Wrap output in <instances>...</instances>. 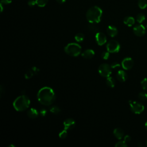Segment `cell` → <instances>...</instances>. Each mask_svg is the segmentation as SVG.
<instances>
[{
	"label": "cell",
	"instance_id": "obj_21",
	"mask_svg": "<svg viewBox=\"0 0 147 147\" xmlns=\"http://www.w3.org/2000/svg\"><path fill=\"white\" fill-rule=\"evenodd\" d=\"M75 39L78 42H82L84 39V35L82 33H78L75 36Z\"/></svg>",
	"mask_w": 147,
	"mask_h": 147
},
{
	"label": "cell",
	"instance_id": "obj_39",
	"mask_svg": "<svg viewBox=\"0 0 147 147\" xmlns=\"http://www.w3.org/2000/svg\"><path fill=\"white\" fill-rule=\"evenodd\" d=\"M9 147H15V145H9Z\"/></svg>",
	"mask_w": 147,
	"mask_h": 147
},
{
	"label": "cell",
	"instance_id": "obj_16",
	"mask_svg": "<svg viewBox=\"0 0 147 147\" xmlns=\"http://www.w3.org/2000/svg\"><path fill=\"white\" fill-rule=\"evenodd\" d=\"M113 134L118 140H121L124 137V131L121 128H115L113 130Z\"/></svg>",
	"mask_w": 147,
	"mask_h": 147
},
{
	"label": "cell",
	"instance_id": "obj_6",
	"mask_svg": "<svg viewBox=\"0 0 147 147\" xmlns=\"http://www.w3.org/2000/svg\"><path fill=\"white\" fill-rule=\"evenodd\" d=\"M129 103L131 111L136 114H140L144 110V106L139 102L129 100Z\"/></svg>",
	"mask_w": 147,
	"mask_h": 147
},
{
	"label": "cell",
	"instance_id": "obj_28",
	"mask_svg": "<svg viewBox=\"0 0 147 147\" xmlns=\"http://www.w3.org/2000/svg\"><path fill=\"white\" fill-rule=\"evenodd\" d=\"M115 147H127V144L124 140L123 141H119L115 144Z\"/></svg>",
	"mask_w": 147,
	"mask_h": 147
},
{
	"label": "cell",
	"instance_id": "obj_23",
	"mask_svg": "<svg viewBox=\"0 0 147 147\" xmlns=\"http://www.w3.org/2000/svg\"><path fill=\"white\" fill-rule=\"evenodd\" d=\"M145 20V16L143 13H139L136 16V21L139 24H141Z\"/></svg>",
	"mask_w": 147,
	"mask_h": 147
},
{
	"label": "cell",
	"instance_id": "obj_15",
	"mask_svg": "<svg viewBox=\"0 0 147 147\" xmlns=\"http://www.w3.org/2000/svg\"><path fill=\"white\" fill-rule=\"evenodd\" d=\"M107 33L111 37L116 36L118 34V29L113 25H109L107 28Z\"/></svg>",
	"mask_w": 147,
	"mask_h": 147
},
{
	"label": "cell",
	"instance_id": "obj_17",
	"mask_svg": "<svg viewBox=\"0 0 147 147\" xmlns=\"http://www.w3.org/2000/svg\"><path fill=\"white\" fill-rule=\"evenodd\" d=\"M27 115L28 116L32 119H34L36 118H37L38 115H39V113L38 111L34 108H31L30 109L28 112H27Z\"/></svg>",
	"mask_w": 147,
	"mask_h": 147
},
{
	"label": "cell",
	"instance_id": "obj_7",
	"mask_svg": "<svg viewBox=\"0 0 147 147\" xmlns=\"http://www.w3.org/2000/svg\"><path fill=\"white\" fill-rule=\"evenodd\" d=\"M106 49L110 53H117L118 52L120 49V44L117 41L111 40L107 42L106 45Z\"/></svg>",
	"mask_w": 147,
	"mask_h": 147
},
{
	"label": "cell",
	"instance_id": "obj_4",
	"mask_svg": "<svg viewBox=\"0 0 147 147\" xmlns=\"http://www.w3.org/2000/svg\"><path fill=\"white\" fill-rule=\"evenodd\" d=\"M64 51L69 56L76 57L81 53L82 48L79 44L75 42H71L68 44L65 47Z\"/></svg>",
	"mask_w": 147,
	"mask_h": 147
},
{
	"label": "cell",
	"instance_id": "obj_9",
	"mask_svg": "<svg viewBox=\"0 0 147 147\" xmlns=\"http://www.w3.org/2000/svg\"><path fill=\"white\" fill-rule=\"evenodd\" d=\"M122 68L125 70L130 69L134 65V61L131 57H127L123 59L121 63Z\"/></svg>",
	"mask_w": 147,
	"mask_h": 147
},
{
	"label": "cell",
	"instance_id": "obj_35",
	"mask_svg": "<svg viewBox=\"0 0 147 147\" xmlns=\"http://www.w3.org/2000/svg\"><path fill=\"white\" fill-rule=\"evenodd\" d=\"M12 0H1V3L2 4H5V5H7V4H9L11 2Z\"/></svg>",
	"mask_w": 147,
	"mask_h": 147
},
{
	"label": "cell",
	"instance_id": "obj_19",
	"mask_svg": "<svg viewBox=\"0 0 147 147\" xmlns=\"http://www.w3.org/2000/svg\"><path fill=\"white\" fill-rule=\"evenodd\" d=\"M106 83L107 86L111 88H113L115 85V79L111 76H109L106 78Z\"/></svg>",
	"mask_w": 147,
	"mask_h": 147
},
{
	"label": "cell",
	"instance_id": "obj_20",
	"mask_svg": "<svg viewBox=\"0 0 147 147\" xmlns=\"http://www.w3.org/2000/svg\"><path fill=\"white\" fill-rule=\"evenodd\" d=\"M88 28H89V30L93 33H96L99 32V28L96 25H95V24L90 23V24L88 26Z\"/></svg>",
	"mask_w": 147,
	"mask_h": 147
},
{
	"label": "cell",
	"instance_id": "obj_13",
	"mask_svg": "<svg viewBox=\"0 0 147 147\" xmlns=\"http://www.w3.org/2000/svg\"><path fill=\"white\" fill-rule=\"evenodd\" d=\"M82 56L86 59H90L92 58L94 55H95V52L92 49H88L85 51H84L82 53H81Z\"/></svg>",
	"mask_w": 147,
	"mask_h": 147
},
{
	"label": "cell",
	"instance_id": "obj_24",
	"mask_svg": "<svg viewBox=\"0 0 147 147\" xmlns=\"http://www.w3.org/2000/svg\"><path fill=\"white\" fill-rule=\"evenodd\" d=\"M49 111L54 114H58L60 113V109L57 106H53L49 109Z\"/></svg>",
	"mask_w": 147,
	"mask_h": 147
},
{
	"label": "cell",
	"instance_id": "obj_8",
	"mask_svg": "<svg viewBox=\"0 0 147 147\" xmlns=\"http://www.w3.org/2000/svg\"><path fill=\"white\" fill-rule=\"evenodd\" d=\"M133 30L134 34L138 37H141L144 36L146 32L145 26L141 24L135 25L133 28Z\"/></svg>",
	"mask_w": 147,
	"mask_h": 147
},
{
	"label": "cell",
	"instance_id": "obj_36",
	"mask_svg": "<svg viewBox=\"0 0 147 147\" xmlns=\"http://www.w3.org/2000/svg\"><path fill=\"white\" fill-rule=\"evenodd\" d=\"M3 90H4V88H3V86H2V85H1L0 86V95H1V96H2V93H3Z\"/></svg>",
	"mask_w": 147,
	"mask_h": 147
},
{
	"label": "cell",
	"instance_id": "obj_38",
	"mask_svg": "<svg viewBox=\"0 0 147 147\" xmlns=\"http://www.w3.org/2000/svg\"><path fill=\"white\" fill-rule=\"evenodd\" d=\"M145 127L146 130L147 131V121L146 122V123H145Z\"/></svg>",
	"mask_w": 147,
	"mask_h": 147
},
{
	"label": "cell",
	"instance_id": "obj_14",
	"mask_svg": "<svg viewBox=\"0 0 147 147\" xmlns=\"http://www.w3.org/2000/svg\"><path fill=\"white\" fill-rule=\"evenodd\" d=\"M117 79L121 82H124L126 80L127 76L126 72L123 70H119L116 75Z\"/></svg>",
	"mask_w": 147,
	"mask_h": 147
},
{
	"label": "cell",
	"instance_id": "obj_5",
	"mask_svg": "<svg viewBox=\"0 0 147 147\" xmlns=\"http://www.w3.org/2000/svg\"><path fill=\"white\" fill-rule=\"evenodd\" d=\"M112 68L108 64L103 63L100 64L98 67V72L100 76L104 78L110 76L112 73Z\"/></svg>",
	"mask_w": 147,
	"mask_h": 147
},
{
	"label": "cell",
	"instance_id": "obj_12",
	"mask_svg": "<svg viewBox=\"0 0 147 147\" xmlns=\"http://www.w3.org/2000/svg\"><path fill=\"white\" fill-rule=\"evenodd\" d=\"M63 125H64V129L67 130H72L75 127L76 122L75 120L72 118H67L64 121Z\"/></svg>",
	"mask_w": 147,
	"mask_h": 147
},
{
	"label": "cell",
	"instance_id": "obj_25",
	"mask_svg": "<svg viewBox=\"0 0 147 147\" xmlns=\"http://www.w3.org/2000/svg\"><path fill=\"white\" fill-rule=\"evenodd\" d=\"M138 98L141 100H146L147 99V93L145 92H141L138 94Z\"/></svg>",
	"mask_w": 147,
	"mask_h": 147
},
{
	"label": "cell",
	"instance_id": "obj_34",
	"mask_svg": "<svg viewBox=\"0 0 147 147\" xmlns=\"http://www.w3.org/2000/svg\"><path fill=\"white\" fill-rule=\"evenodd\" d=\"M28 5L30 6H33L35 4H36V1H34V0H30V1H28Z\"/></svg>",
	"mask_w": 147,
	"mask_h": 147
},
{
	"label": "cell",
	"instance_id": "obj_33",
	"mask_svg": "<svg viewBox=\"0 0 147 147\" xmlns=\"http://www.w3.org/2000/svg\"><path fill=\"white\" fill-rule=\"evenodd\" d=\"M131 137L129 135H126L123 137V140L127 143V142H129L131 141Z\"/></svg>",
	"mask_w": 147,
	"mask_h": 147
},
{
	"label": "cell",
	"instance_id": "obj_11",
	"mask_svg": "<svg viewBox=\"0 0 147 147\" xmlns=\"http://www.w3.org/2000/svg\"><path fill=\"white\" fill-rule=\"evenodd\" d=\"M95 40L98 45L101 46L104 45L107 41L106 35L102 32H98L95 34Z\"/></svg>",
	"mask_w": 147,
	"mask_h": 147
},
{
	"label": "cell",
	"instance_id": "obj_22",
	"mask_svg": "<svg viewBox=\"0 0 147 147\" xmlns=\"http://www.w3.org/2000/svg\"><path fill=\"white\" fill-rule=\"evenodd\" d=\"M138 6L141 9H144L147 7V1L146 0H138Z\"/></svg>",
	"mask_w": 147,
	"mask_h": 147
},
{
	"label": "cell",
	"instance_id": "obj_31",
	"mask_svg": "<svg viewBox=\"0 0 147 147\" xmlns=\"http://www.w3.org/2000/svg\"><path fill=\"white\" fill-rule=\"evenodd\" d=\"M111 67L112 68V69H117L120 67V64L119 63H118V62H113L111 65Z\"/></svg>",
	"mask_w": 147,
	"mask_h": 147
},
{
	"label": "cell",
	"instance_id": "obj_40",
	"mask_svg": "<svg viewBox=\"0 0 147 147\" xmlns=\"http://www.w3.org/2000/svg\"><path fill=\"white\" fill-rule=\"evenodd\" d=\"M146 146H147V140H146Z\"/></svg>",
	"mask_w": 147,
	"mask_h": 147
},
{
	"label": "cell",
	"instance_id": "obj_3",
	"mask_svg": "<svg viewBox=\"0 0 147 147\" xmlns=\"http://www.w3.org/2000/svg\"><path fill=\"white\" fill-rule=\"evenodd\" d=\"M30 101L29 98L25 95H22L18 96L13 102V107L17 111H23L26 110L30 106Z\"/></svg>",
	"mask_w": 147,
	"mask_h": 147
},
{
	"label": "cell",
	"instance_id": "obj_41",
	"mask_svg": "<svg viewBox=\"0 0 147 147\" xmlns=\"http://www.w3.org/2000/svg\"><path fill=\"white\" fill-rule=\"evenodd\" d=\"M146 28H147V24H146Z\"/></svg>",
	"mask_w": 147,
	"mask_h": 147
},
{
	"label": "cell",
	"instance_id": "obj_32",
	"mask_svg": "<svg viewBox=\"0 0 147 147\" xmlns=\"http://www.w3.org/2000/svg\"><path fill=\"white\" fill-rule=\"evenodd\" d=\"M39 113H40V114L41 116L44 117V116H45V115H47V110H46L45 109H41L40 110Z\"/></svg>",
	"mask_w": 147,
	"mask_h": 147
},
{
	"label": "cell",
	"instance_id": "obj_30",
	"mask_svg": "<svg viewBox=\"0 0 147 147\" xmlns=\"http://www.w3.org/2000/svg\"><path fill=\"white\" fill-rule=\"evenodd\" d=\"M109 53L110 52H108V51H105V52H102V53L101 55L102 58L103 59H104V60H107L109 59V56H110Z\"/></svg>",
	"mask_w": 147,
	"mask_h": 147
},
{
	"label": "cell",
	"instance_id": "obj_37",
	"mask_svg": "<svg viewBox=\"0 0 147 147\" xmlns=\"http://www.w3.org/2000/svg\"><path fill=\"white\" fill-rule=\"evenodd\" d=\"M56 1L58 3H63L65 2V0H56Z\"/></svg>",
	"mask_w": 147,
	"mask_h": 147
},
{
	"label": "cell",
	"instance_id": "obj_18",
	"mask_svg": "<svg viewBox=\"0 0 147 147\" xmlns=\"http://www.w3.org/2000/svg\"><path fill=\"white\" fill-rule=\"evenodd\" d=\"M123 23L128 26H131L135 23V19L131 16L126 17L123 20Z\"/></svg>",
	"mask_w": 147,
	"mask_h": 147
},
{
	"label": "cell",
	"instance_id": "obj_26",
	"mask_svg": "<svg viewBox=\"0 0 147 147\" xmlns=\"http://www.w3.org/2000/svg\"><path fill=\"white\" fill-rule=\"evenodd\" d=\"M48 0H36L37 5L39 7H44L47 3Z\"/></svg>",
	"mask_w": 147,
	"mask_h": 147
},
{
	"label": "cell",
	"instance_id": "obj_1",
	"mask_svg": "<svg viewBox=\"0 0 147 147\" xmlns=\"http://www.w3.org/2000/svg\"><path fill=\"white\" fill-rule=\"evenodd\" d=\"M55 94L52 88L49 87L41 88L37 93V99L42 105L50 106L55 101Z\"/></svg>",
	"mask_w": 147,
	"mask_h": 147
},
{
	"label": "cell",
	"instance_id": "obj_2",
	"mask_svg": "<svg viewBox=\"0 0 147 147\" xmlns=\"http://www.w3.org/2000/svg\"><path fill=\"white\" fill-rule=\"evenodd\" d=\"M102 15V10L98 6L90 8L86 13V18L90 23L97 24L100 22Z\"/></svg>",
	"mask_w": 147,
	"mask_h": 147
},
{
	"label": "cell",
	"instance_id": "obj_27",
	"mask_svg": "<svg viewBox=\"0 0 147 147\" xmlns=\"http://www.w3.org/2000/svg\"><path fill=\"white\" fill-rule=\"evenodd\" d=\"M141 86L142 87V88L147 91V78H144L141 82Z\"/></svg>",
	"mask_w": 147,
	"mask_h": 147
},
{
	"label": "cell",
	"instance_id": "obj_29",
	"mask_svg": "<svg viewBox=\"0 0 147 147\" xmlns=\"http://www.w3.org/2000/svg\"><path fill=\"white\" fill-rule=\"evenodd\" d=\"M67 135H68V133H67V130L64 129L63 130H62L61 132L59 133V137L61 139H64L67 137Z\"/></svg>",
	"mask_w": 147,
	"mask_h": 147
},
{
	"label": "cell",
	"instance_id": "obj_10",
	"mask_svg": "<svg viewBox=\"0 0 147 147\" xmlns=\"http://www.w3.org/2000/svg\"><path fill=\"white\" fill-rule=\"evenodd\" d=\"M39 72H40V69L36 67H33L26 71V72L24 75V76L26 79H29L32 78L34 76L38 75Z\"/></svg>",
	"mask_w": 147,
	"mask_h": 147
}]
</instances>
